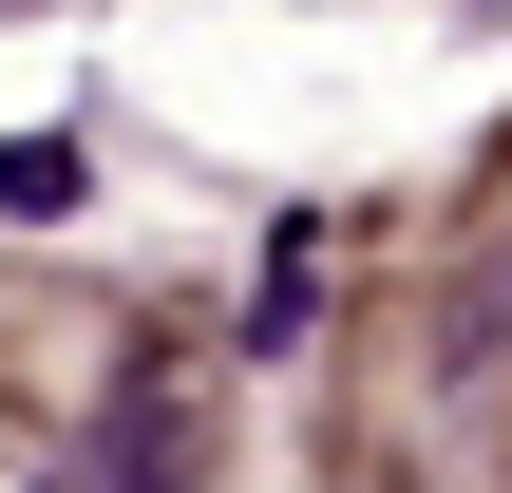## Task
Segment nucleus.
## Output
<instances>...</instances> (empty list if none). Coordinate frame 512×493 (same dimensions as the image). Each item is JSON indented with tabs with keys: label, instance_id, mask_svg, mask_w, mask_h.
<instances>
[{
	"label": "nucleus",
	"instance_id": "7ed1b4c3",
	"mask_svg": "<svg viewBox=\"0 0 512 493\" xmlns=\"http://www.w3.org/2000/svg\"><path fill=\"white\" fill-rule=\"evenodd\" d=\"M0 493H19V475H0Z\"/></svg>",
	"mask_w": 512,
	"mask_h": 493
},
{
	"label": "nucleus",
	"instance_id": "f03ea898",
	"mask_svg": "<svg viewBox=\"0 0 512 493\" xmlns=\"http://www.w3.org/2000/svg\"><path fill=\"white\" fill-rule=\"evenodd\" d=\"M0 209H19V228H57V209H76V152H38V133H19V152H0Z\"/></svg>",
	"mask_w": 512,
	"mask_h": 493
},
{
	"label": "nucleus",
	"instance_id": "f257e3e1",
	"mask_svg": "<svg viewBox=\"0 0 512 493\" xmlns=\"http://www.w3.org/2000/svg\"><path fill=\"white\" fill-rule=\"evenodd\" d=\"M57 493H171V418H114L95 475H57Z\"/></svg>",
	"mask_w": 512,
	"mask_h": 493
}]
</instances>
